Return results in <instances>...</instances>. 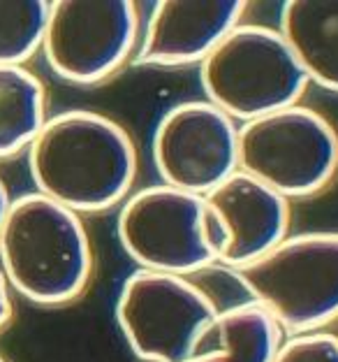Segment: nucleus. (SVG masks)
<instances>
[{
  "instance_id": "obj_18",
  "label": "nucleus",
  "mask_w": 338,
  "mask_h": 362,
  "mask_svg": "<svg viewBox=\"0 0 338 362\" xmlns=\"http://www.w3.org/2000/svg\"><path fill=\"white\" fill-rule=\"evenodd\" d=\"M10 202H12L10 191H7L3 177H0V228H3V221L7 216V209H10Z\"/></svg>"
},
{
  "instance_id": "obj_14",
  "label": "nucleus",
  "mask_w": 338,
  "mask_h": 362,
  "mask_svg": "<svg viewBox=\"0 0 338 362\" xmlns=\"http://www.w3.org/2000/svg\"><path fill=\"white\" fill-rule=\"evenodd\" d=\"M47 119L42 79L26 65H0V160L28 151Z\"/></svg>"
},
{
  "instance_id": "obj_15",
  "label": "nucleus",
  "mask_w": 338,
  "mask_h": 362,
  "mask_svg": "<svg viewBox=\"0 0 338 362\" xmlns=\"http://www.w3.org/2000/svg\"><path fill=\"white\" fill-rule=\"evenodd\" d=\"M49 3L0 0V65H26L42 49Z\"/></svg>"
},
{
  "instance_id": "obj_2",
  "label": "nucleus",
  "mask_w": 338,
  "mask_h": 362,
  "mask_svg": "<svg viewBox=\"0 0 338 362\" xmlns=\"http://www.w3.org/2000/svg\"><path fill=\"white\" fill-rule=\"evenodd\" d=\"M0 272L12 295L37 307L79 300L95 272L84 218L35 191L14 197L0 228Z\"/></svg>"
},
{
  "instance_id": "obj_4",
  "label": "nucleus",
  "mask_w": 338,
  "mask_h": 362,
  "mask_svg": "<svg viewBox=\"0 0 338 362\" xmlns=\"http://www.w3.org/2000/svg\"><path fill=\"white\" fill-rule=\"evenodd\" d=\"M232 274L285 334L327 330L338 318V233L287 235Z\"/></svg>"
},
{
  "instance_id": "obj_12",
  "label": "nucleus",
  "mask_w": 338,
  "mask_h": 362,
  "mask_svg": "<svg viewBox=\"0 0 338 362\" xmlns=\"http://www.w3.org/2000/svg\"><path fill=\"white\" fill-rule=\"evenodd\" d=\"M276 30L308 84L338 93V0H287Z\"/></svg>"
},
{
  "instance_id": "obj_11",
  "label": "nucleus",
  "mask_w": 338,
  "mask_h": 362,
  "mask_svg": "<svg viewBox=\"0 0 338 362\" xmlns=\"http://www.w3.org/2000/svg\"><path fill=\"white\" fill-rule=\"evenodd\" d=\"M243 14L239 0H160L142 21L133 61L144 68L200 65Z\"/></svg>"
},
{
  "instance_id": "obj_3",
  "label": "nucleus",
  "mask_w": 338,
  "mask_h": 362,
  "mask_svg": "<svg viewBox=\"0 0 338 362\" xmlns=\"http://www.w3.org/2000/svg\"><path fill=\"white\" fill-rule=\"evenodd\" d=\"M204 100L241 123L301 103L308 88L276 28L241 21L197 65Z\"/></svg>"
},
{
  "instance_id": "obj_17",
  "label": "nucleus",
  "mask_w": 338,
  "mask_h": 362,
  "mask_svg": "<svg viewBox=\"0 0 338 362\" xmlns=\"http://www.w3.org/2000/svg\"><path fill=\"white\" fill-rule=\"evenodd\" d=\"M14 318V300H12V291L7 286L3 272H0V332L5 330L7 325L12 323Z\"/></svg>"
},
{
  "instance_id": "obj_13",
  "label": "nucleus",
  "mask_w": 338,
  "mask_h": 362,
  "mask_svg": "<svg viewBox=\"0 0 338 362\" xmlns=\"http://www.w3.org/2000/svg\"><path fill=\"white\" fill-rule=\"evenodd\" d=\"M285 337L269 311L248 300L218 309L188 362H271Z\"/></svg>"
},
{
  "instance_id": "obj_19",
  "label": "nucleus",
  "mask_w": 338,
  "mask_h": 362,
  "mask_svg": "<svg viewBox=\"0 0 338 362\" xmlns=\"http://www.w3.org/2000/svg\"><path fill=\"white\" fill-rule=\"evenodd\" d=\"M0 362H10V360H7V358L3 356V353H0Z\"/></svg>"
},
{
  "instance_id": "obj_5",
  "label": "nucleus",
  "mask_w": 338,
  "mask_h": 362,
  "mask_svg": "<svg viewBox=\"0 0 338 362\" xmlns=\"http://www.w3.org/2000/svg\"><path fill=\"white\" fill-rule=\"evenodd\" d=\"M116 237L137 269L193 279L220 258L204 197L164 184L137 188L119 204Z\"/></svg>"
},
{
  "instance_id": "obj_6",
  "label": "nucleus",
  "mask_w": 338,
  "mask_h": 362,
  "mask_svg": "<svg viewBox=\"0 0 338 362\" xmlns=\"http://www.w3.org/2000/svg\"><path fill=\"white\" fill-rule=\"evenodd\" d=\"M239 172L285 200L313 197L338 177V130L322 112L301 103L241 123Z\"/></svg>"
},
{
  "instance_id": "obj_10",
  "label": "nucleus",
  "mask_w": 338,
  "mask_h": 362,
  "mask_svg": "<svg viewBox=\"0 0 338 362\" xmlns=\"http://www.w3.org/2000/svg\"><path fill=\"white\" fill-rule=\"evenodd\" d=\"M204 202L220 235L218 262L232 272L267 256L290 235V200L243 172L222 181Z\"/></svg>"
},
{
  "instance_id": "obj_7",
  "label": "nucleus",
  "mask_w": 338,
  "mask_h": 362,
  "mask_svg": "<svg viewBox=\"0 0 338 362\" xmlns=\"http://www.w3.org/2000/svg\"><path fill=\"white\" fill-rule=\"evenodd\" d=\"M216 314V302L193 279L148 269L130 272L114 307L123 339L142 362H188Z\"/></svg>"
},
{
  "instance_id": "obj_9",
  "label": "nucleus",
  "mask_w": 338,
  "mask_h": 362,
  "mask_svg": "<svg viewBox=\"0 0 338 362\" xmlns=\"http://www.w3.org/2000/svg\"><path fill=\"white\" fill-rule=\"evenodd\" d=\"M151 160L160 184L204 197L239 172V123L206 100L176 103L153 130Z\"/></svg>"
},
{
  "instance_id": "obj_16",
  "label": "nucleus",
  "mask_w": 338,
  "mask_h": 362,
  "mask_svg": "<svg viewBox=\"0 0 338 362\" xmlns=\"http://www.w3.org/2000/svg\"><path fill=\"white\" fill-rule=\"evenodd\" d=\"M271 362H338V334L329 330L287 334Z\"/></svg>"
},
{
  "instance_id": "obj_8",
  "label": "nucleus",
  "mask_w": 338,
  "mask_h": 362,
  "mask_svg": "<svg viewBox=\"0 0 338 362\" xmlns=\"http://www.w3.org/2000/svg\"><path fill=\"white\" fill-rule=\"evenodd\" d=\"M139 30L142 19L130 0H54L40 52L59 79L97 86L135 59Z\"/></svg>"
},
{
  "instance_id": "obj_1",
  "label": "nucleus",
  "mask_w": 338,
  "mask_h": 362,
  "mask_svg": "<svg viewBox=\"0 0 338 362\" xmlns=\"http://www.w3.org/2000/svg\"><path fill=\"white\" fill-rule=\"evenodd\" d=\"M26 153L35 193L79 216L119 207L135 191L137 146L128 130L102 112L54 114Z\"/></svg>"
}]
</instances>
